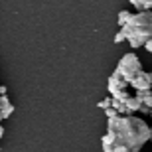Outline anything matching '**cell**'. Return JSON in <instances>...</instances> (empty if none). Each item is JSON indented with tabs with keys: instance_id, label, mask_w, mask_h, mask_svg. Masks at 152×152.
Here are the masks:
<instances>
[{
	"instance_id": "cell-8",
	"label": "cell",
	"mask_w": 152,
	"mask_h": 152,
	"mask_svg": "<svg viewBox=\"0 0 152 152\" xmlns=\"http://www.w3.org/2000/svg\"><path fill=\"white\" fill-rule=\"evenodd\" d=\"M130 6H134L138 12L142 10H152V0H129Z\"/></svg>"
},
{
	"instance_id": "cell-3",
	"label": "cell",
	"mask_w": 152,
	"mask_h": 152,
	"mask_svg": "<svg viewBox=\"0 0 152 152\" xmlns=\"http://www.w3.org/2000/svg\"><path fill=\"white\" fill-rule=\"evenodd\" d=\"M117 71L121 73V77H124L130 83V81H132V79L142 71L140 59L136 57V53H124V56L121 57L118 65H117Z\"/></svg>"
},
{
	"instance_id": "cell-13",
	"label": "cell",
	"mask_w": 152,
	"mask_h": 152,
	"mask_svg": "<svg viewBox=\"0 0 152 152\" xmlns=\"http://www.w3.org/2000/svg\"><path fill=\"white\" fill-rule=\"evenodd\" d=\"M113 42H115V44H121V42H126V34H124V30H118L117 34H115Z\"/></svg>"
},
{
	"instance_id": "cell-5",
	"label": "cell",
	"mask_w": 152,
	"mask_h": 152,
	"mask_svg": "<svg viewBox=\"0 0 152 152\" xmlns=\"http://www.w3.org/2000/svg\"><path fill=\"white\" fill-rule=\"evenodd\" d=\"M130 85H132L136 91L152 89V73H150V71H144V69H142L140 73H138L134 79H132V81H130Z\"/></svg>"
},
{
	"instance_id": "cell-11",
	"label": "cell",
	"mask_w": 152,
	"mask_h": 152,
	"mask_svg": "<svg viewBox=\"0 0 152 152\" xmlns=\"http://www.w3.org/2000/svg\"><path fill=\"white\" fill-rule=\"evenodd\" d=\"M113 107L117 109L121 115H126L129 113V109H126V103H123V101H118V99H113Z\"/></svg>"
},
{
	"instance_id": "cell-2",
	"label": "cell",
	"mask_w": 152,
	"mask_h": 152,
	"mask_svg": "<svg viewBox=\"0 0 152 152\" xmlns=\"http://www.w3.org/2000/svg\"><path fill=\"white\" fill-rule=\"evenodd\" d=\"M124 34H126V42L130 48H140L152 38V10H142L132 14L130 22L124 26Z\"/></svg>"
},
{
	"instance_id": "cell-14",
	"label": "cell",
	"mask_w": 152,
	"mask_h": 152,
	"mask_svg": "<svg viewBox=\"0 0 152 152\" xmlns=\"http://www.w3.org/2000/svg\"><path fill=\"white\" fill-rule=\"evenodd\" d=\"M105 115H107V118H109V121H111V118H117V117H118V115H121V113H118V111H117V109H115V107H109L107 111H105Z\"/></svg>"
},
{
	"instance_id": "cell-10",
	"label": "cell",
	"mask_w": 152,
	"mask_h": 152,
	"mask_svg": "<svg viewBox=\"0 0 152 152\" xmlns=\"http://www.w3.org/2000/svg\"><path fill=\"white\" fill-rule=\"evenodd\" d=\"M111 97H113V99H118V101H123V103H126L132 95H130L126 89H123V91H118V93H115V95H111Z\"/></svg>"
},
{
	"instance_id": "cell-17",
	"label": "cell",
	"mask_w": 152,
	"mask_h": 152,
	"mask_svg": "<svg viewBox=\"0 0 152 152\" xmlns=\"http://www.w3.org/2000/svg\"><path fill=\"white\" fill-rule=\"evenodd\" d=\"M2 136H4V126L0 124V138H2Z\"/></svg>"
},
{
	"instance_id": "cell-7",
	"label": "cell",
	"mask_w": 152,
	"mask_h": 152,
	"mask_svg": "<svg viewBox=\"0 0 152 152\" xmlns=\"http://www.w3.org/2000/svg\"><path fill=\"white\" fill-rule=\"evenodd\" d=\"M142 107H144V103L138 99V97H130L129 101H126V109H129V113H136V111H142Z\"/></svg>"
},
{
	"instance_id": "cell-9",
	"label": "cell",
	"mask_w": 152,
	"mask_h": 152,
	"mask_svg": "<svg viewBox=\"0 0 152 152\" xmlns=\"http://www.w3.org/2000/svg\"><path fill=\"white\" fill-rule=\"evenodd\" d=\"M132 14H134V12L121 10V12H118V16H117V22H118V26H121V28H124V26H126V24L130 22V18H132Z\"/></svg>"
},
{
	"instance_id": "cell-6",
	"label": "cell",
	"mask_w": 152,
	"mask_h": 152,
	"mask_svg": "<svg viewBox=\"0 0 152 152\" xmlns=\"http://www.w3.org/2000/svg\"><path fill=\"white\" fill-rule=\"evenodd\" d=\"M0 111H2V117L4 118H8L12 113H14V105H12V101L6 95L0 97Z\"/></svg>"
},
{
	"instance_id": "cell-4",
	"label": "cell",
	"mask_w": 152,
	"mask_h": 152,
	"mask_svg": "<svg viewBox=\"0 0 152 152\" xmlns=\"http://www.w3.org/2000/svg\"><path fill=\"white\" fill-rule=\"evenodd\" d=\"M129 81L124 77H121V73H118L117 69H115V73L109 77V81H107V91L111 93V95H115V93H118V91H123V89H126L129 87Z\"/></svg>"
},
{
	"instance_id": "cell-1",
	"label": "cell",
	"mask_w": 152,
	"mask_h": 152,
	"mask_svg": "<svg viewBox=\"0 0 152 152\" xmlns=\"http://www.w3.org/2000/svg\"><path fill=\"white\" fill-rule=\"evenodd\" d=\"M152 136L146 121L134 115H118L107 123L103 136V152H138Z\"/></svg>"
},
{
	"instance_id": "cell-12",
	"label": "cell",
	"mask_w": 152,
	"mask_h": 152,
	"mask_svg": "<svg viewBox=\"0 0 152 152\" xmlns=\"http://www.w3.org/2000/svg\"><path fill=\"white\" fill-rule=\"evenodd\" d=\"M97 107L103 109V111H107L109 107H113V97H107V99H103V101L97 103Z\"/></svg>"
},
{
	"instance_id": "cell-16",
	"label": "cell",
	"mask_w": 152,
	"mask_h": 152,
	"mask_svg": "<svg viewBox=\"0 0 152 152\" xmlns=\"http://www.w3.org/2000/svg\"><path fill=\"white\" fill-rule=\"evenodd\" d=\"M6 91H8V89H6V85H0V97L6 95Z\"/></svg>"
},
{
	"instance_id": "cell-15",
	"label": "cell",
	"mask_w": 152,
	"mask_h": 152,
	"mask_svg": "<svg viewBox=\"0 0 152 152\" xmlns=\"http://www.w3.org/2000/svg\"><path fill=\"white\" fill-rule=\"evenodd\" d=\"M144 50H146V51H148V53H150V56H152V38H150V39H148L146 44H144Z\"/></svg>"
},
{
	"instance_id": "cell-19",
	"label": "cell",
	"mask_w": 152,
	"mask_h": 152,
	"mask_svg": "<svg viewBox=\"0 0 152 152\" xmlns=\"http://www.w3.org/2000/svg\"><path fill=\"white\" fill-rule=\"evenodd\" d=\"M150 117H152V111H150Z\"/></svg>"
},
{
	"instance_id": "cell-18",
	"label": "cell",
	"mask_w": 152,
	"mask_h": 152,
	"mask_svg": "<svg viewBox=\"0 0 152 152\" xmlns=\"http://www.w3.org/2000/svg\"><path fill=\"white\" fill-rule=\"evenodd\" d=\"M2 121H4V117H2V111H0V123H2Z\"/></svg>"
}]
</instances>
